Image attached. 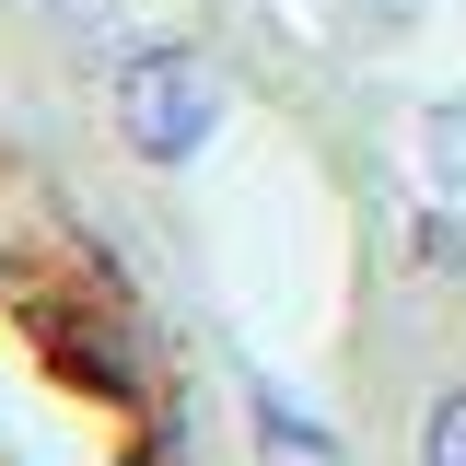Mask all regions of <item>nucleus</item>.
I'll use <instances>...</instances> for the list:
<instances>
[{"mask_svg":"<svg viewBox=\"0 0 466 466\" xmlns=\"http://www.w3.org/2000/svg\"><path fill=\"white\" fill-rule=\"evenodd\" d=\"M210 128H222V70H210L198 47L116 58V140H128L140 164H198Z\"/></svg>","mask_w":466,"mask_h":466,"instance_id":"obj_1","label":"nucleus"},{"mask_svg":"<svg viewBox=\"0 0 466 466\" xmlns=\"http://www.w3.org/2000/svg\"><path fill=\"white\" fill-rule=\"evenodd\" d=\"M420 187L466 210V94H443V106H420Z\"/></svg>","mask_w":466,"mask_h":466,"instance_id":"obj_2","label":"nucleus"},{"mask_svg":"<svg viewBox=\"0 0 466 466\" xmlns=\"http://www.w3.org/2000/svg\"><path fill=\"white\" fill-rule=\"evenodd\" d=\"M257 443H268V455H291V466H339V443H327L303 408H280L268 385H257Z\"/></svg>","mask_w":466,"mask_h":466,"instance_id":"obj_3","label":"nucleus"},{"mask_svg":"<svg viewBox=\"0 0 466 466\" xmlns=\"http://www.w3.org/2000/svg\"><path fill=\"white\" fill-rule=\"evenodd\" d=\"M420 466H466V385L431 397V420H420Z\"/></svg>","mask_w":466,"mask_h":466,"instance_id":"obj_4","label":"nucleus"},{"mask_svg":"<svg viewBox=\"0 0 466 466\" xmlns=\"http://www.w3.org/2000/svg\"><path fill=\"white\" fill-rule=\"evenodd\" d=\"M47 12H70V24H106V0H47Z\"/></svg>","mask_w":466,"mask_h":466,"instance_id":"obj_5","label":"nucleus"}]
</instances>
